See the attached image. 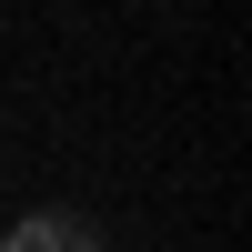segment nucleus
<instances>
[{
    "mask_svg": "<svg viewBox=\"0 0 252 252\" xmlns=\"http://www.w3.org/2000/svg\"><path fill=\"white\" fill-rule=\"evenodd\" d=\"M0 252H101L91 242V222L81 212H31V222H10V242Z\"/></svg>",
    "mask_w": 252,
    "mask_h": 252,
    "instance_id": "f257e3e1",
    "label": "nucleus"
}]
</instances>
